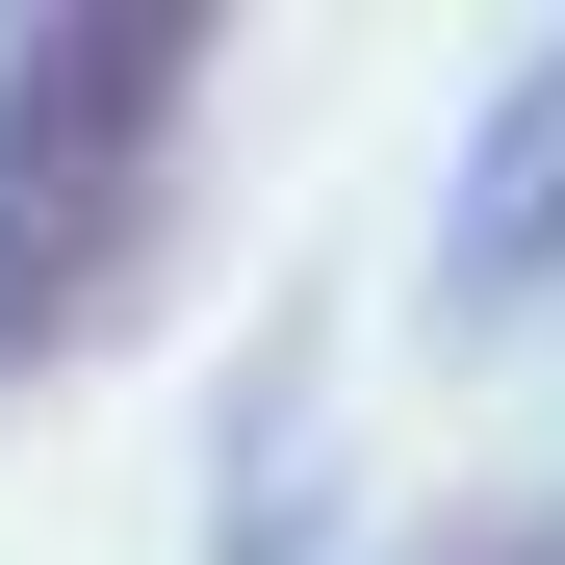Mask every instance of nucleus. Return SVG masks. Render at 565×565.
<instances>
[{
	"label": "nucleus",
	"mask_w": 565,
	"mask_h": 565,
	"mask_svg": "<svg viewBox=\"0 0 565 565\" xmlns=\"http://www.w3.org/2000/svg\"><path fill=\"white\" fill-rule=\"evenodd\" d=\"M206 26L232 0H26V26H0V360H77L129 309V257L180 206Z\"/></svg>",
	"instance_id": "nucleus-1"
},
{
	"label": "nucleus",
	"mask_w": 565,
	"mask_h": 565,
	"mask_svg": "<svg viewBox=\"0 0 565 565\" xmlns=\"http://www.w3.org/2000/svg\"><path fill=\"white\" fill-rule=\"evenodd\" d=\"M540 257H565V52H540L514 104H489V154H462V206H437V309L489 334V309H514Z\"/></svg>",
	"instance_id": "nucleus-2"
}]
</instances>
